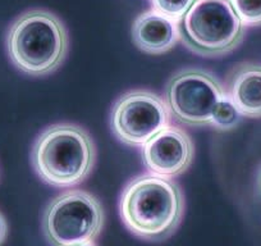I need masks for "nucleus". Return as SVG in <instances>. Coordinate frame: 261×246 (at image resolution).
I'll list each match as a JSON object with an SVG mask.
<instances>
[{"mask_svg": "<svg viewBox=\"0 0 261 246\" xmlns=\"http://www.w3.org/2000/svg\"><path fill=\"white\" fill-rule=\"evenodd\" d=\"M224 89L243 117L261 118V63L237 64L227 76Z\"/></svg>", "mask_w": 261, "mask_h": 246, "instance_id": "nucleus-10", "label": "nucleus"}, {"mask_svg": "<svg viewBox=\"0 0 261 246\" xmlns=\"http://www.w3.org/2000/svg\"><path fill=\"white\" fill-rule=\"evenodd\" d=\"M169 123L167 103L150 90L125 91L110 110V130L118 141L128 146H142Z\"/></svg>", "mask_w": 261, "mask_h": 246, "instance_id": "nucleus-7", "label": "nucleus"}, {"mask_svg": "<svg viewBox=\"0 0 261 246\" xmlns=\"http://www.w3.org/2000/svg\"><path fill=\"white\" fill-rule=\"evenodd\" d=\"M257 187H258V190H260V192H261V165H260V168H258V170H257Z\"/></svg>", "mask_w": 261, "mask_h": 246, "instance_id": "nucleus-16", "label": "nucleus"}, {"mask_svg": "<svg viewBox=\"0 0 261 246\" xmlns=\"http://www.w3.org/2000/svg\"><path fill=\"white\" fill-rule=\"evenodd\" d=\"M243 115L234 105V103L225 95L224 99L218 105L213 117L212 127L219 131H230L241 123Z\"/></svg>", "mask_w": 261, "mask_h": 246, "instance_id": "nucleus-11", "label": "nucleus"}, {"mask_svg": "<svg viewBox=\"0 0 261 246\" xmlns=\"http://www.w3.org/2000/svg\"><path fill=\"white\" fill-rule=\"evenodd\" d=\"M141 158L147 172L165 178L183 175L192 164L195 144L183 129L173 125L142 145Z\"/></svg>", "mask_w": 261, "mask_h": 246, "instance_id": "nucleus-8", "label": "nucleus"}, {"mask_svg": "<svg viewBox=\"0 0 261 246\" xmlns=\"http://www.w3.org/2000/svg\"><path fill=\"white\" fill-rule=\"evenodd\" d=\"M246 27L261 26V0H229Z\"/></svg>", "mask_w": 261, "mask_h": 246, "instance_id": "nucleus-12", "label": "nucleus"}, {"mask_svg": "<svg viewBox=\"0 0 261 246\" xmlns=\"http://www.w3.org/2000/svg\"><path fill=\"white\" fill-rule=\"evenodd\" d=\"M6 46L18 71L35 77L47 76L62 66L68 54L69 35L57 14L30 9L11 24Z\"/></svg>", "mask_w": 261, "mask_h": 246, "instance_id": "nucleus-2", "label": "nucleus"}, {"mask_svg": "<svg viewBox=\"0 0 261 246\" xmlns=\"http://www.w3.org/2000/svg\"><path fill=\"white\" fill-rule=\"evenodd\" d=\"M104 223V208L94 194L85 190H67L47 204L42 231L51 246H68L95 241Z\"/></svg>", "mask_w": 261, "mask_h": 246, "instance_id": "nucleus-5", "label": "nucleus"}, {"mask_svg": "<svg viewBox=\"0 0 261 246\" xmlns=\"http://www.w3.org/2000/svg\"><path fill=\"white\" fill-rule=\"evenodd\" d=\"M132 40L146 54H165L179 41L178 22L158 13L154 9L145 11L134 21Z\"/></svg>", "mask_w": 261, "mask_h": 246, "instance_id": "nucleus-9", "label": "nucleus"}, {"mask_svg": "<svg viewBox=\"0 0 261 246\" xmlns=\"http://www.w3.org/2000/svg\"><path fill=\"white\" fill-rule=\"evenodd\" d=\"M68 246H97V245L95 243V241H85V242L73 243V245H68Z\"/></svg>", "mask_w": 261, "mask_h": 246, "instance_id": "nucleus-15", "label": "nucleus"}, {"mask_svg": "<svg viewBox=\"0 0 261 246\" xmlns=\"http://www.w3.org/2000/svg\"><path fill=\"white\" fill-rule=\"evenodd\" d=\"M225 95L224 86L213 73L185 68L168 80L164 100L170 115L182 125L212 127L215 110Z\"/></svg>", "mask_w": 261, "mask_h": 246, "instance_id": "nucleus-6", "label": "nucleus"}, {"mask_svg": "<svg viewBox=\"0 0 261 246\" xmlns=\"http://www.w3.org/2000/svg\"><path fill=\"white\" fill-rule=\"evenodd\" d=\"M195 2L196 0H150V4L158 13L179 22Z\"/></svg>", "mask_w": 261, "mask_h": 246, "instance_id": "nucleus-13", "label": "nucleus"}, {"mask_svg": "<svg viewBox=\"0 0 261 246\" xmlns=\"http://www.w3.org/2000/svg\"><path fill=\"white\" fill-rule=\"evenodd\" d=\"M185 195L173 178L152 173L129 181L119 198L123 225L136 237L151 242L169 238L182 223Z\"/></svg>", "mask_w": 261, "mask_h": 246, "instance_id": "nucleus-1", "label": "nucleus"}, {"mask_svg": "<svg viewBox=\"0 0 261 246\" xmlns=\"http://www.w3.org/2000/svg\"><path fill=\"white\" fill-rule=\"evenodd\" d=\"M31 163L36 175L50 186L74 187L91 175L96 146L84 127L54 123L35 140Z\"/></svg>", "mask_w": 261, "mask_h": 246, "instance_id": "nucleus-3", "label": "nucleus"}, {"mask_svg": "<svg viewBox=\"0 0 261 246\" xmlns=\"http://www.w3.org/2000/svg\"><path fill=\"white\" fill-rule=\"evenodd\" d=\"M179 41L201 57H223L242 44L246 26L229 0H196L178 22Z\"/></svg>", "mask_w": 261, "mask_h": 246, "instance_id": "nucleus-4", "label": "nucleus"}, {"mask_svg": "<svg viewBox=\"0 0 261 246\" xmlns=\"http://www.w3.org/2000/svg\"><path fill=\"white\" fill-rule=\"evenodd\" d=\"M8 235V225H7L6 217L0 213V245L6 241Z\"/></svg>", "mask_w": 261, "mask_h": 246, "instance_id": "nucleus-14", "label": "nucleus"}]
</instances>
